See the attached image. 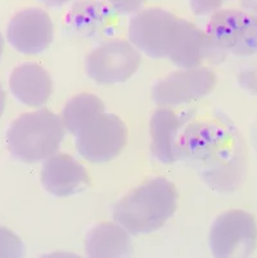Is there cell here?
Returning a JSON list of instances; mask_svg holds the SVG:
<instances>
[{"mask_svg":"<svg viewBox=\"0 0 257 258\" xmlns=\"http://www.w3.org/2000/svg\"><path fill=\"white\" fill-rule=\"evenodd\" d=\"M127 34L140 53L155 59L169 58L180 69H195L207 58L223 59L225 55L194 23L157 7L136 12Z\"/></svg>","mask_w":257,"mask_h":258,"instance_id":"cell-1","label":"cell"},{"mask_svg":"<svg viewBox=\"0 0 257 258\" xmlns=\"http://www.w3.org/2000/svg\"><path fill=\"white\" fill-rule=\"evenodd\" d=\"M180 135L178 158L202 163V176L210 186L219 191L239 186L246 171V149L238 135L211 122L192 123Z\"/></svg>","mask_w":257,"mask_h":258,"instance_id":"cell-2","label":"cell"},{"mask_svg":"<svg viewBox=\"0 0 257 258\" xmlns=\"http://www.w3.org/2000/svg\"><path fill=\"white\" fill-rule=\"evenodd\" d=\"M175 185L165 177L144 181L122 197L113 208V219L130 235L161 229L178 208Z\"/></svg>","mask_w":257,"mask_h":258,"instance_id":"cell-3","label":"cell"},{"mask_svg":"<svg viewBox=\"0 0 257 258\" xmlns=\"http://www.w3.org/2000/svg\"><path fill=\"white\" fill-rule=\"evenodd\" d=\"M65 133L60 116L49 109H39L21 114L12 122L7 145L14 158L34 163L58 153Z\"/></svg>","mask_w":257,"mask_h":258,"instance_id":"cell-4","label":"cell"},{"mask_svg":"<svg viewBox=\"0 0 257 258\" xmlns=\"http://www.w3.org/2000/svg\"><path fill=\"white\" fill-rule=\"evenodd\" d=\"M206 34L223 54L249 57L257 53V0H239L237 7L212 13Z\"/></svg>","mask_w":257,"mask_h":258,"instance_id":"cell-5","label":"cell"},{"mask_svg":"<svg viewBox=\"0 0 257 258\" xmlns=\"http://www.w3.org/2000/svg\"><path fill=\"white\" fill-rule=\"evenodd\" d=\"M127 143V127L113 113L98 114L75 134L76 151L91 163H106L116 158Z\"/></svg>","mask_w":257,"mask_h":258,"instance_id":"cell-6","label":"cell"},{"mask_svg":"<svg viewBox=\"0 0 257 258\" xmlns=\"http://www.w3.org/2000/svg\"><path fill=\"white\" fill-rule=\"evenodd\" d=\"M140 63V53L130 41L112 39L89 53L85 59V72L96 84L115 85L131 79Z\"/></svg>","mask_w":257,"mask_h":258,"instance_id":"cell-7","label":"cell"},{"mask_svg":"<svg viewBox=\"0 0 257 258\" xmlns=\"http://www.w3.org/2000/svg\"><path fill=\"white\" fill-rule=\"evenodd\" d=\"M209 244L216 258L249 257L257 244V224L253 215L242 210L221 213L210 230Z\"/></svg>","mask_w":257,"mask_h":258,"instance_id":"cell-8","label":"cell"},{"mask_svg":"<svg viewBox=\"0 0 257 258\" xmlns=\"http://www.w3.org/2000/svg\"><path fill=\"white\" fill-rule=\"evenodd\" d=\"M216 75L207 67L183 69L159 80L152 97L159 107H179L207 97L216 86Z\"/></svg>","mask_w":257,"mask_h":258,"instance_id":"cell-9","label":"cell"},{"mask_svg":"<svg viewBox=\"0 0 257 258\" xmlns=\"http://www.w3.org/2000/svg\"><path fill=\"white\" fill-rule=\"evenodd\" d=\"M54 39V26L46 11L36 7L22 9L11 20L7 40L18 53L36 55L50 46Z\"/></svg>","mask_w":257,"mask_h":258,"instance_id":"cell-10","label":"cell"},{"mask_svg":"<svg viewBox=\"0 0 257 258\" xmlns=\"http://www.w3.org/2000/svg\"><path fill=\"white\" fill-rule=\"evenodd\" d=\"M40 179L42 187L57 198L75 196L90 186L88 170L65 153H56L44 161Z\"/></svg>","mask_w":257,"mask_h":258,"instance_id":"cell-11","label":"cell"},{"mask_svg":"<svg viewBox=\"0 0 257 258\" xmlns=\"http://www.w3.org/2000/svg\"><path fill=\"white\" fill-rule=\"evenodd\" d=\"M9 89L13 97L27 107L46 104L53 93V81L42 66L25 62L14 67L9 76Z\"/></svg>","mask_w":257,"mask_h":258,"instance_id":"cell-12","label":"cell"},{"mask_svg":"<svg viewBox=\"0 0 257 258\" xmlns=\"http://www.w3.org/2000/svg\"><path fill=\"white\" fill-rule=\"evenodd\" d=\"M181 118L167 107H160L149 122L150 152L157 161L170 165L178 161V140L180 137Z\"/></svg>","mask_w":257,"mask_h":258,"instance_id":"cell-13","label":"cell"},{"mask_svg":"<svg viewBox=\"0 0 257 258\" xmlns=\"http://www.w3.org/2000/svg\"><path fill=\"white\" fill-rule=\"evenodd\" d=\"M130 234L119 222H100L85 236V253L91 258H119L131 255Z\"/></svg>","mask_w":257,"mask_h":258,"instance_id":"cell-14","label":"cell"},{"mask_svg":"<svg viewBox=\"0 0 257 258\" xmlns=\"http://www.w3.org/2000/svg\"><path fill=\"white\" fill-rule=\"evenodd\" d=\"M112 13V9L100 0H79L68 9L65 26L76 36L93 37L110 22Z\"/></svg>","mask_w":257,"mask_h":258,"instance_id":"cell-15","label":"cell"},{"mask_svg":"<svg viewBox=\"0 0 257 258\" xmlns=\"http://www.w3.org/2000/svg\"><path fill=\"white\" fill-rule=\"evenodd\" d=\"M103 112H106V105L100 98L90 93H81L66 103L61 118L66 130L75 135L81 126Z\"/></svg>","mask_w":257,"mask_h":258,"instance_id":"cell-16","label":"cell"},{"mask_svg":"<svg viewBox=\"0 0 257 258\" xmlns=\"http://www.w3.org/2000/svg\"><path fill=\"white\" fill-rule=\"evenodd\" d=\"M237 79L238 84L243 90L257 95V53L249 55V59L239 66Z\"/></svg>","mask_w":257,"mask_h":258,"instance_id":"cell-17","label":"cell"},{"mask_svg":"<svg viewBox=\"0 0 257 258\" xmlns=\"http://www.w3.org/2000/svg\"><path fill=\"white\" fill-rule=\"evenodd\" d=\"M25 255V245L13 231L0 227V257L21 258Z\"/></svg>","mask_w":257,"mask_h":258,"instance_id":"cell-18","label":"cell"},{"mask_svg":"<svg viewBox=\"0 0 257 258\" xmlns=\"http://www.w3.org/2000/svg\"><path fill=\"white\" fill-rule=\"evenodd\" d=\"M107 6L112 9L113 13L117 15H131L141 9L144 0H105Z\"/></svg>","mask_w":257,"mask_h":258,"instance_id":"cell-19","label":"cell"},{"mask_svg":"<svg viewBox=\"0 0 257 258\" xmlns=\"http://www.w3.org/2000/svg\"><path fill=\"white\" fill-rule=\"evenodd\" d=\"M226 0H189L193 13L198 17L210 16L223 7Z\"/></svg>","mask_w":257,"mask_h":258,"instance_id":"cell-20","label":"cell"},{"mask_svg":"<svg viewBox=\"0 0 257 258\" xmlns=\"http://www.w3.org/2000/svg\"><path fill=\"white\" fill-rule=\"evenodd\" d=\"M71 2L72 0H41L42 4H45L46 7H50V8H61L63 6H67Z\"/></svg>","mask_w":257,"mask_h":258,"instance_id":"cell-21","label":"cell"},{"mask_svg":"<svg viewBox=\"0 0 257 258\" xmlns=\"http://www.w3.org/2000/svg\"><path fill=\"white\" fill-rule=\"evenodd\" d=\"M4 109H6V93H4V89L0 84V118L3 116Z\"/></svg>","mask_w":257,"mask_h":258,"instance_id":"cell-22","label":"cell"},{"mask_svg":"<svg viewBox=\"0 0 257 258\" xmlns=\"http://www.w3.org/2000/svg\"><path fill=\"white\" fill-rule=\"evenodd\" d=\"M251 139H252V143H253L254 149H256L257 152V121L254 122L253 126H252L251 128Z\"/></svg>","mask_w":257,"mask_h":258,"instance_id":"cell-23","label":"cell"},{"mask_svg":"<svg viewBox=\"0 0 257 258\" xmlns=\"http://www.w3.org/2000/svg\"><path fill=\"white\" fill-rule=\"evenodd\" d=\"M3 50H4V39L3 36H2V34H0V58H2Z\"/></svg>","mask_w":257,"mask_h":258,"instance_id":"cell-24","label":"cell"}]
</instances>
